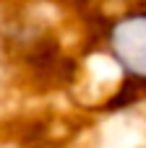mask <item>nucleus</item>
<instances>
[{
  "instance_id": "f257e3e1",
  "label": "nucleus",
  "mask_w": 146,
  "mask_h": 148,
  "mask_svg": "<svg viewBox=\"0 0 146 148\" xmlns=\"http://www.w3.org/2000/svg\"><path fill=\"white\" fill-rule=\"evenodd\" d=\"M112 49L131 73L146 78V16H131L115 26Z\"/></svg>"
}]
</instances>
